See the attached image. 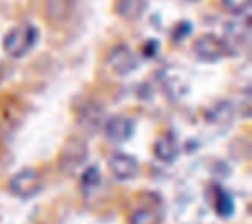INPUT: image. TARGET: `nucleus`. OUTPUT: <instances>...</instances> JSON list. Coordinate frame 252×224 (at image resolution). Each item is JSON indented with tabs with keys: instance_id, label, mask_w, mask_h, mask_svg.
Instances as JSON below:
<instances>
[{
	"instance_id": "1",
	"label": "nucleus",
	"mask_w": 252,
	"mask_h": 224,
	"mask_svg": "<svg viewBox=\"0 0 252 224\" xmlns=\"http://www.w3.org/2000/svg\"><path fill=\"white\" fill-rule=\"evenodd\" d=\"M39 40V29L32 24L12 27L3 37L2 47L10 58H24L35 47Z\"/></svg>"
},
{
	"instance_id": "2",
	"label": "nucleus",
	"mask_w": 252,
	"mask_h": 224,
	"mask_svg": "<svg viewBox=\"0 0 252 224\" xmlns=\"http://www.w3.org/2000/svg\"><path fill=\"white\" fill-rule=\"evenodd\" d=\"M193 52L198 61L207 64H214L222 61L225 56L232 54V49H230L229 42L225 39L219 37L215 34H204L195 40Z\"/></svg>"
},
{
	"instance_id": "3",
	"label": "nucleus",
	"mask_w": 252,
	"mask_h": 224,
	"mask_svg": "<svg viewBox=\"0 0 252 224\" xmlns=\"http://www.w3.org/2000/svg\"><path fill=\"white\" fill-rule=\"evenodd\" d=\"M42 177L35 169H22L20 172L14 174L9 182L10 192L19 199H32L42 190Z\"/></svg>"
},
{
	"instance_id": "4",
	"label": "nucleus",
	"mask_w": 252,
	"mask_h": 224,
	"mask_svg": "<svg viewBox=\"0 0 252 224\" xmlns=\"http://www.w3.org/2000/svg\"><path fill=\"white\" fill-rule=\"evenodd\" d=\"M88 145L79 138H71L63 147L59 157V169L66 176H72L78 169H81L88 160Z\"/></svg>"
},
{
	"instance_id": "5",
	"label": "nucleus",
	"mask_w": 252,
	"mask_h": 224,
	"mask_svg": "<svg viewBox=\"0 0 252 224\" xmlns=\"http://www.w3.org/2000/svg\"><path fill=\"white\" fill-rule=\"evenodd\" d=\"M108 64L118 76H128L138 68L136 54L125 44H118L109 51Z\"/></svg>"
},
{
	"instance_id": "6",
	"label": "nucleus",
	"mask_w": 252,
	"mask_h": 224,
	"mask_svg": "<svg viewBox=\"0 0 252 224\" xmlns=\"http://www.w3.org/2000/svg\"><path fill=\"white\" fill-rule=\"evenodd\" d=\"M135 120L123 115H115L104 121V133H106L108 140L115 142V144L128 142L129 138L135 135Z\"/></svg>"
},
{
	"instance_id": "7",
	"label": "nucleus",
	"mask_w": 252,
	"mask_h": 224,
	"mask_svg": "<svg viewBox=\"0 0 252 224\" xmlns=\"http://www.w3.org/2000/svg\"><path fill=\"white\" fill-rule=\"evenodd\" d=\"M109 170L115 176V179L121 182L133 181L138 172H140V164H138L136 157L129 155V153L118 152L109 158Z\"/></svg>"
},
{
	"instance_id": "8",
	"label": "nucleus",
	"mask_w": 252,
	"mask_h": 224,
	"mask_svg": "<svg viewBox=\"0 0 252 224\" xmlns=\"http://www.w3.org/2000/svg\"><path fill=\"white\" fill-rule=\"evenodd\" d=\"M78 121L86 132H97L101 127H104V112L101 107H97L96 103H86L83 108L79 110Z\"/></svg>"
},
{
	"instance_id": "9",
	"label": "nucleus",
	"mask_w": 252,
	"mask_h": 224,
	"mask_svg": "<svg viewBox=\"0 0 252 224\" xmlns=\"http://www.w3.org/2000/svg\"><path fill=\"white\" fill-rule=\"evenodd\" d=\"M153 153L160 162L163 164H172V162L177 160L178 153H180V145H178V140L175 138L172 133H165L161 135L153 145Z\"/></svg>"
},
{
	"instance_id": "10",
	"label": "nucleus",
	"mask_w": 252,
	"mask_h": 224,
	"mask_svg": "<svg viewBox=\"0 0 252 224\" xmlns=\"http://www.w3.org/2000/svg\"><path fill=\"white\" fill-rule=\"evenodd\" d=\"M160 79L161 84H163V89L173 98H180L189 91V83L184 78V75L177 69H166V71L163 69Z\"/></svg>"
},
{
	"instance_id": "11",
	"label": "nucleus",
	"mask_w": 252,
	"mask_h": 224,
	"mask_svg": "<svg viewBox=\"0 0 252 224\" xmlns=\"http://www.w3.org/2000/svg\"><path fill=\"white\" fill-rule=\"evenodd\" d=\"M205 120L212 125H229L234 120V105L230 101H219L204 113Z\"/></svg>"
},
{
	"instance_id": "12",
	"label": "nucleus",
	"mask_w": 252,
	"mask_h": 224,
	"mask_svg": "<svg viewBox=\"0 0 252 224\" xmlns=\"http://www.w3.org/2000/svg\"><path fill=\"white\" fill-rule=\"evenodd\" d=\"M214 209L220 218L229 219L232 218L235 213V201L234 195L225 190L223 187L217 186L215 187V199H214Z\"/></svg>"
},
{
	"instance_id": "13",
	"label": "nucleus",
	"mask_w": 252,
	"mask_h": 224,
	"mask_svg": "<svg viewBox=\"0 0 252 224\" xmlns=\"http://www.w3.org/2000/svg\"><path fill=\"white\" fill-rule=\"evenodd\" d=\"M146 9L145 0H118L116 14L125 20H136L143 15Z\"/></svg>"
},
{
	"instance_id": "14",
	"label": "nucleus",
	"mask_w": 252,
	"mask_h": 224,
	"mask_svg": "<svg viewBox=\"0 0 252 224\" xmlns=\"http://www.w3.org/2000/svg\"><path fill=\"white\" fill-rule=\"evenodd\" d=\"M72 5H74L72 0H47L46 3L47 17L51 20L67 19L72 12Z\"/></svg>"
},
{
	"instance_id": "15",
	"label": "nucleus",
	"mask_w": 252,
	"mask_h": 224,
	"mask_svg": "<svg viewBox=\"0 0 252 224\" xmlns=\"http://www.w3.org/2000/svg\"><path fill=\"white\" fill-rule=\"evenodd\" d=\"M163 218L150 207H140L129 216V224H161Z\"/></svg>"
},
{
	"instance_id": "16",
	"label": "nucleus",
	"mask_w": 252,
	"mask_h": 224,
	"mask_svg": "<svg viewBox=\"0 0 252 224\" xmlns=\"http://www.w3.org/2000/svg\"><path fill=\"white\" fill-rule=\"evenodd\" d=\"M101 184V170L96 165H89L84 169V172L81 174V186L86 190L96 189Z\"/></svg>"
},
{
	"instance_id": "17",
	"label": "nucleus",
	"mask_w": 252,
	"mask_h": 224,
	"mask_svg": "<svg viewBox=\"0 0 252 224\" xmlns=\"http://www.w3.org/2000/svg\"><path fill=\"white\" fill-rule=\"evenodd\" d=\"M222 5L229 14L241 15L251 9V0H222Z\"/></svg>"
},
{
	"instance_id": "18",
	"label": "nucleus",
	"mask_w": 252,
	"mask_h": 224,
	"mask_svg": "<svg viewBox=\"0 0 252 224\" xmlns=\"http://www.w3.org/2000/svg\"><path fill=\"white\" fill-rule=\"evenodd\" d=\"M190 32H192V24H190V22H182V24H178L177 29H175V36H173V39L180 42L182 39L187 37V36L190 34Z\"/></svg>"
},
{
	"instance_id": "19",
	"label": "nucleus",
	"mask_w": 252,
	"mask_h": 224,
	"mask_svg": "<svg viewBox=\"0 0 252 224\" xmlns=\"http://www.w3.org/2000/svg\"><path fill=\"white\" fill-rule=\"evenodd\" d=\"M158 49H160V46H158L157 40L155 39H150L148 42L145 44V47H143L145 58H155L157 52H158Z\"/></svg>"
},
{
	"instance_id": "20",
	"label": "nucleus",
	"mask_w": 252,
	"mask_h": 224,
	"mask_svg": "<svg viewBox=\"0 0 252 224\" xmlns=\"http://www.w3.org/2000/svg\"><path fill=\"white\" fill-rule=\"evenodd\" d=\"M185 2H198V0H185Z\"/></svg>"
}]
</instances>
